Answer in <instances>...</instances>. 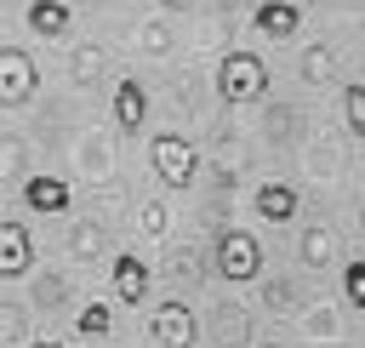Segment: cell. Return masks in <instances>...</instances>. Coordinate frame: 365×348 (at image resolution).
Returning a JSON list of instances; mask_svg holds the SVG:
<instances>
[{"label": "cell", "mask_w": 365, "mask_h": 348, "mask_svg": "<svg viewBox=\"0 0 365 348\" xmlns=\"http://www.w3.org/2000/svg\"><path fill=\"white\" fill-rule=\"evenodd\" d=\"M148 165H154L160 188H188V183L200 177V148L182 143L177 131H154V137H148Z\"/></svg>", "instance_id": "cell-1"}, {"label": "cell", "mask_w": 365, "mask_h": 348, "mask_svg": "<svg viewBox=\"0 0 365 348\" xmlns=\"http://www.w3.org/2000/svg\"><path fill=\"white\" fill-rule=\"evenodd\" d=\"M217 91H222V103H257V97H268V63L257 51H228L217 63Z\"/></svg>", "instance_id": "cell-2"}, {"label": "cell", "mask_w": 365, "mask_h": 348, "mask_svg": "<svg viewBox=\"0 0 365 348\" xmlns=\"http://www.w3.org/2000/svg\"><path fill=\"white\" fill-rule=\"evenodd\" d=\"M217 274H222L228 285H245V280H257V274H262V245H257V234H245V228H228V234L217 240Z\"/></svg>", "instance_id": "cell-3"}, {"label": "cell", "mask_w": 365, "mask_h": 348, "mask_svg": "<svg viewBox=\"0 0 365 348\" xmlns=\"http://www.w3.org/2000/svg\"><path fill=\"white\" fill-rule=\"evenodd\" d=\"M40 91V68L23 46H0V108H23Z\"/></svg>", "instance_id": "cell-4"}, {"label": "cell", "mask_w": 365, "mask_h": 348, "mask_svg": "<svg viewBox=\"0 0 365 348\" xmlns=\"http://www.w3.org/2000/svg\"><path fill=\"white\" fill-rule=\"evenodd\" d=\"M148 337H154V348H194V342H200V319H194V308L177 297V302H160V308L148 314Z\"/></svg>", "instance_id": "cell-5"}, {"label": "cell", "mask_w": 365, "mask_h": 348, "mask_svg": "<svg viewBox=\"0 0 365 348\" xmlns=\"http://www.w3.org/2000/svg\"><path fill=\"white\" fill-rule=\"evenodd\" d=\"M251 29H257L262 40H274V46H285V40L302 34V6H297V0H262V6L251 11Z\"/></svg>", "instance_id": "cell-6"}, {"label": "cell", "mask_w": 365, "mask_h": 348, "mask_svg": "<svg viewBox=\"0 0 365 348\" xmlns=\"http://www.w3.org/2000/svg\"><path fill=\"white\" fill-rule=\"evenodd\" d=\"M34 268V234L29 222H0V280H23Z\"/></svg>", "instance_id": "cell-7"}, {"label": "cell", "mask_w": 365, "mask_h": 348, "mask_svg": "<svg viewBox=\"0 0 365 348\" xmlns=\"http://www.w3.org/2000/svg\"><path fill=\"white\" fill-rule=\"evenodd\" d=\"M143 126H148V91L137 86V74H125L114 86V131L120 137H137Z\"/></svg>", "instance_id": "cell-8"}, {"label": "cell", "mask_w": 365, "mask_h": 348, "mask_svg": "<svg viewBox=\"0 0 365 348\" xmlns=\"http://www.w3.org/2000/svg\"><path fill=\"white\" fill-rule=\"evenodd\" d=\"M68 200H74V194H68L63 177H46V171H40V177L23 183V211H34V217H63Z\"/></svg>", "instance_id": "cell-9"}, {"label": "cell", "mask_w": 365, "mask_h": 348, "mask_svg": "<svg viewBox=\"0 0 365 348\" xmlns=\"http://www.w3.org/2000/svg\"><path fill=\"white\" fill-rule=\"evenodd\" d=\"M251 211H257L262 222H274V228H285V222H297V211H302V200H297V188H291V183H262V188L251 194Z\"/></svg>", "instance_id": "cell-10"}, {"label": "cell", "mask_w": 365, "mask_h": 348, "mask_svg": "<svg viewBox=\"0 0 365 348\" xmlns=\"http://www.w3.org/2000/svg\"><path fill=\"white\" fill-rule=\"evenodd\" d=\"M23 23H29V34H40V40H68L74 11H68V0H29V6H23Z\"/></svg>", "instance_id": "cell-11"}, {"label": "cell", "mask_w": 365, "mask_h": 348, "mask_svg": "<svg viewBox=\"0 0 365 348\" xmlns=\"http://www.w3.org/2000/svg\"><path fill=\"white\" fill-rule=\"evenodd\" d=\"M148 280H154V274H148V262H143L137 251H120V257H114V302H131V308L148 302Z\"/></svg>", "instance_id": "cell-12"}, {"label": "cell", "mask_w": 365, "mask_h": 348, "mask_svg": "<svg viewBox=\"0 0 365 348\" xmlns=\"http://www.w3.org/2000/svg\"><path fill=\"white\" fill-rule=\"evenodd\" d=\"M331 257H336V234H331V228H308V234H302V262H308V268H325Z\"/></svg>", "instance_id": "cell-13"}, {"label": "cell", "mask_w": 365, "mask_h": 348, "mask_svg": "<svg viewBox=\"0 0 365 348\" xmlns=\"http://www.w3.org/2000/svg\"><path fill=\"white\" fill-rule=\"evenodd\" d=\"M74 331H80V337H108V331H114V308H108V302H86V308L74 314Z\"/></svg>", "instance_id": "cell-14"}, {"label": "cell", "mask_w": 365, "mask_h": 348, "mask_svg": "<svg viewBox=\"0 0 365 348\" xmlns=\"http://www.w3.org/2000/svg\"><path fill=\"white\" fill-rule=\"evenodd\" d=\"M342 126L348 137H365V86H342Z\"/></svg>", "instance_id": "cell-15"}, {"label": "cell", "mask_w": 365, "mask_h": 348, "mask_svg": "<svg viewBox=\"0 0 365 348\" xmlns=\"http://www.w3.org/2000/svg\"><path fill=\"white\" fill-rule=\"evenodd\" d=\"M342 302H348V308H365V257H354V262L342 268Z\"/></svg>", "instance_id": "cell-16"}, {"label": "cell", "mask_w": 365, "mask_h": 348, "mask_svg": "<svg viewBox=\"0 0 365 348\" xmlns=\"http://www.w3.org/2000/svg\"><path fill=\"white\" fill-rule=\"evenodd\" d=\"M325 74H331V51L325 46H308L302 51V80H325Z\"/></svg>", "instance_id": "cell-17"}, {"label": "cell", "mask_w": 365, "mask_h": 348, "mask_svg": "<svg viewBox=\"0 0 365 348\" xmlns=\"http://www.w3.org/2000/svg\"><path fill=\"white\" fill-rule=\"evenodd\" d=\"M165 228H171L165 200H143V234H165Z\"/></svg>", "instance_id": "cell-18"}, {"label": "cell", "mask_w": 365, "mask_h": 348, "mask_svg": "<svg viewBox=\"0 0 365 348\" xmlns=\"http://www.w3.org/2000/svg\"><path fill=\"white\" fill-rule=\"evenodd\" d=\"M97 68H103V57H97L91 46H86V51H74V80H80V86H91V80H97Z\"/></svg>", "instance_id": "cell-19"}, {"label": "cell", "mask_w": 365, "mask_h": 348, "mask_svg": "<svg viewBox=\"0 0 365 348\" xmlns=\"http://www.w3.org/2000/svg\"><path fill=\"white\" fill-rule=\"evenodd\" d=\"M165 11H188V6H200V0H160Z\"/></svg>", "instance_id": "cell-20"}, {"label": "cell", "mask_w": 365, "mask_h": 348, "mask_svg": "<svg viewBox=\"0 0 365 348\" xmlns=\"http://www.w3.org/2000/svg\"><path fill=\"white\" fill-rule=\"evenodd\" d=\"M34 348H63V342H34Z\"/></svg>", "instance_id": "cell-21"}, {"label": "cell", "mask_w": 365, "mask_h": 348, "mask_svg": "<svg viewBox=\"0 0 365 348\" xmlns=\"http://www.w3.org/2000/svg\"><path fill=\"white\" fill-rule=\"evenodd\" d=\"M262 348H274V342H262Z\"/></svg>", "instance_id": "cell-22"}]
</instances>
